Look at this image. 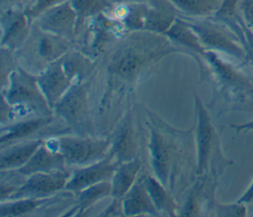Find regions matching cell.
Listing matches in <instances>:
<instances>
[{
    "label": "cell",
    "mask_w": 253,
    "mask_h": 217,
    "mask_svg": "<svg viewBox=\"0 0 253 217\" xmlns=\"http://www.w3.org/2000/svg\"><path fill=\"white\" fill-rule=\"evenodd\" d=\"M176 52L183 51L164 35L148 31L127 33L117 41L107 59V88L101 108L107 107L115 93L134 87L152 66Z\"/></svg>",
    "instance_id": "cell-1"
},
{
    "label": "cell",
    "mask_w": 253,
    "mask_h": 217,
    "mask_svg": "<svg viewBox=\"0 0 253 217\" xmlns=\"http://www.w3.org/2000/svg\"><path fill=\"white\" fill-rule=\"evenodd\" d=\"M150 113L147 111V114L154 121L148 124L147 148L151 169L154 177L171 190L179 160L177 141L174 138L176 130L167 129V125L164 122Z\"/></svg>",
    "instance_id": "cell-2"
},
{
    "label": "cell",
    "mask_w": 253,
    "mask_h": 217,
    "mask_svg": "<svg viewBox=\"0 0 253 217\" xmlns=\"http://www.w3.org/2000/svg\"><path fill=\"white\" fill-rule=\"evenodd\" d=\"M6 101L26 112L37 116H49L53 112L38 81V74L18 66L9 76L6 86L1 88Z\"/></svg>",
    "instance_id": "cell-3"
},
{
    "label": "cell",
    "mask_w": 253,
    "mask_h": 217,
    "mask_svg": "<svg viewBox=\"0 0 253 217\" xmlns=\"http://www.w3.org/2000/svg\"><path fill=\"white\" fill-rule=\"evenodd\" d=\"M44 142L59 151L67 165L81 167L103 159L111 147V140L75 135H61Z\"/></svg>",
    "instance_id": "cell-4"
},
{
    "label": "cell",
    "mask_w": 253,
    "mask_h": 217,
    "mask_svg": "<svg viewBox=\"0 0 253 217\" xmlns=\"http://www.w3.org/2000/svg\"><path fill=\"white\" fill-rule=\"evenodd\" d=\"M183 18L197 34L206 50L223 53L235 58L244 57L245 51L238 43L236 34H232L221 21L215 18L214 20H211L210 17Z\"/></svg>",
    "instance_id": "cell-5"
},
{
    "label": "cell",
    "mask_w": 253,
    "mask_h": 217,
    "mask_svg": "<svg viewBox=\"0 0 253 217\" xmlns=\"http://www.w3.org/2000/svg\"><path fill=\"white\" fill-rule=\"evenodd\" d=\"M85 24L87 26L81 50L92 59L102 54L111 43L119 41L126 35L123 26L105 13L87 20Z\"/></svg>",
    "instance_id": "cell-6"
},
{
    "label": "cell",
    "mask_w": 253,
    "mask_h": 217,
    "mask_svg": "<svg viewBox=\"0 0 253 217\" xmlns=\"http://www.w3.org/2000/svg\"><path fill=\"white\" fill-rule=\"evenodd\" d=\"M84 81L74 82L52 110L70 127L79 128L89 121L88 91Z\"/></svg>",
    "instance_id": "cell-7"
},
{
    "label": "cell",
    "mask_w": 253,
    "mask_h": 217,
    "mask_svg": "<svg viewBox=\"0 0 253 217\" xmlns=\"http://www.w3.org/2000/svg\"><path fill=\"white\" fill-rule=\"evenodd\" d=\"M196 111V145H197V166L195 174L198 177L204 176L208 171L210 160L214 149L216 135L211 117L199 99L195 96Z\"/></svg>",
    "instance_id": "cell-8"
},
{
    "label": "cell",
    "mask_w": 253,
    "mask_h": 217,
    "mask_svg": "<svg viewBox=\"0 0 253 217\" xmlns=\"http://www.w3.org/2000/svg\"><path fill=\"white\" fill-rule=\"evenodd\" d=\"M34 24L42 31L75 41L77 16L70 0L58 4L40 15Z\"/></svg>",
    "instance_id": "cell-9"
},
{
    "label": "cell",
    "mask_w": 253,
    "mask_h": 217,
    "mask_svg": "<svg viewBox=\"0 0 253 217\" xmlns=\"http://www.w3.org/2000/svg\"><path fill=\"white\" fill-rule=\"evenodd\" d=\"M69 176L68 171L30 175L25 178L24 182L7 199L50 197L55 192L64 189Z\"/></svg>",
    "instance_id": "cell-10"
},
{
    "label": "cell",
    "mask_w": 253,
    "mask_h": 217,
    "mask_svg": "<svg viewBox=\"0 0 253 217\" xmlns=\"http://www.w3.org/2000/svg\"><path fill=\"white\" fill-rule=\"evenodd\" d=\"M120 163L107 154L103 159L75 170L68 178L64 190L77 193L92 184L111 181Z\"/></svg>",
    "instance_id": "cell-11"
},
{
    "label": "cell",
    "mask_w": 253,
    "mask_h": 217,
    "mask_svg": "<svg viewBox=\"0 0 253 217\" xmlns=\"http://www.w3.org/2000/svg\"><path fill=\"white\" fill-rule=\"evenodd\" d=\"M32 26L24 9L1 10V46L13 51L18 50L30 36Z\"/></svg>",
    "instance_id": "cell-12"
},
{
    "label": "cell",
    "mask_w": 253,
    "mask_h": 217,
    "mask_svg": "<svg viewBox=\"0 0 253 217\" xmlns=\"http://www.w3.org/2000/svg\"><path fill=\"white\" fill-rule=\"evenodd\" d=\"M38 81L49 107L53 108L55 104L67 92L73 84L63 69L61 57L46 65L38 74Z\"/></svg>",
    "instance_id": "cell-13"
},
{
    "label": "cell",
    "mask_w": 253,
    "mask_h": 217,
    "mask_svg": "<svg viewBox=\"0 0 253 217\" xmlns=\"http://www.w3.org/2000/svg\"><path fill=\"white\" fill-rule=\"evenodd\" d=\"M32 39V53L40 63V66H42V69L49 63L62 57L71 49L73 43L62 36L45 33L38 27Z\"/></svg>",
    "instance_id": "cell-14"
},
{
    "label": "cell",
    "mask_w": 253,
    "mask_h": 217,
    "mask_svg": "<svg viewBox=\"0 0 253 217\" xmlns=\"http://www.w3.org/2000/svg\"><path fill=\"white\" fill-rule=\"evenodd\" d=\"M66 161L62 154L59 151L49 147L43 141L30 160L20 169L16 170V172L26 178L37 173L51 174L66 172Z\"/></svg>",
    "instance_id": "cell-15"
},
{
    "label": "cell",
    "mask_w": 253,
    "mask_h": 217,
    "mask_svg": "<svg viewBox=\"0 0 253 217\" xmlns=\"http://www.w3.org/2000/svg\"><path fill=\"white\" fill-rule=\"evenodd\" d=\"M136 150L133 117L129 110L123 117L114 138L111 140L108 154L121 164L136 158Z\"/></svg>",
    "instance_id": "cell-16"
},
{
    "label": "cell",
    "mask_w": 253,
    "mask_h": 217,
    "mask_svg": "<svg viewBox=\"0 0 253 217\" xmlns=\"http://www.w3.org/2000/svg\"><path fill=\"white\" fill-rule=\"evenodd\" d=\"M145 175H139L130 189L123 196V207L125 216L159 215L144 181Z\"/></svg>",
    "instance_id": "cell-17"
},
{
    "label": "cell",
    "mask_w": 253,
    "mask_h": 217,
    "mask_svg": "<svg viewBox=\"0 0 253 217\" xmlns=\"http://www.w3.org/2000/svg\"><path fill=\"white\" fill-rule=\"evenodd\" d=\"M147 9V3L111 4L104 13L119 22L127 34L130 32L144 31Z\"/></svg>",
    "instance_id": "cell-18"
},
{
    "label": "cell",
    "mask_w": 253,
    "mask_h": 217,
    "mask_svg": "<svg viewBox=\"0 0 253 217\" xmlns=\"http://www.w3.org/2000/svg\"><path fill=\"white\" fill-rule=\"evenodd\" d=\"M144 31L164 35L180 16L169 0H150L148 3Z\"/></svg>",
    "instance_id": "cell-19"
},
{
    "label": "cell",
    "mask_w": 253,
    "mask_h": 217,
    "mask_svg": "<svg viewBox=\"0 0 253 217\" xmlns=\"http://www.w3.org/2000/svg\"><path fill=\"white\" fill-rule=\"evenodd\" d=\"M42 142V139H26L1 148L0 170L16 171L20 169L30 160Z\"/></svg>",
    "instance_id": "cell-20"
},
{
    "label": "cell",
    "mask_w": 253,
    "mask_h": 217,
    "mask_svg": "<svg viewBox=\"0 0 253 217\" xmlns=\"http://www.w3.org/2000/svg\"><path fill=\"white\" fill-rule=\"evenodd\" d=\"M164 36H166L178 47H183L185 50H189L190 54L194 57L202 59L207 51L202 45L197 34L181 16L175 20Z\"/></svg>",
    "instance_id": "cell-21"
},
{
    "label": "cell",
    "mask_w": 253,
    "mask_h": 217,
    "mask_svg": "<svg viewBox=\"0 0 253 217\" xmlns=\"http://www.w3.org/2000/svg\"><path fill=\"white\" fill-rule=\"evenodd\" d=\"M51 121V115L49 116H35L27 118L21 121H16L12 124H7L6 129L2 127L1 132V145L4 147L6 144L10 145L23 139L28 138L31 135L39 132L44 128Z\"/></svg>",
    "instance_id": "cell-22"
},
{
    "label": "cell",
    "mask_w": 253,
    "mask_h": 217,
    "mask_svg": "<svg viewBox=\"0 0 253 217\" xmlns=\"http://www.w3.org/2000/svg\"><path fill=\"white\" fill-rule=\"evenodd\" d=\"M141 161L136 157L132 160L121 163L114 173L111 180L112 196L123 198V196L130 189L140 175Z\"/></svg>",
    "instance_id": "cell-23"
},
{
    "label": "cell",
    "mask_w": 253,
    "mask_h": 217,
    "mask_svg": "<svg viewBox=\"0 0 253 217\" xmlns=\"http://www.w3.org/2000/svg\"><path fill=\"white\" fill-rule=\"evenodd\" d=\"M144 181L148 193L159 215L162 214L167 216H177L179 212L178 206L172 197L171 192L168 191V188L154 176L145 175Z\"/></svg>",
    "instance_id": "cell-24"
},
{
    "label": "cell",
    "mask_w": 253,
    "mask_h": 217,
    "mask_svg": "<svg viewBox=\"0 0 253 217\" xmlns=\"http://www.w3.org/2000/svg\"><path fill=\"white\" fill-rule=\"evenodd\" d=\"M76 204L64 215H83L99 200L112 196L111 181H104L92 184L76 193Z\"/></svg>",
    "instance_id": "cell-25"
},
{
    "label": "cell",
    "mask_w": 253,
    "mask_h": 217,
    "mask_svg": "<svg viewBox=\"0 0 253 217\" xmlns=\"http://www.w3.org/2000/svg\"><path fill=\"white\" fill-rule=\"evenodd\" d=\"M64 71L72 82L84 81L93 69V59L79 49H69L62 57Z\"/></svg>",
    "instance_id": "cell-26"
},
{
    "label": "cell",
    "mask_w": 253,
    "mask_h": 217,
    "mask_svg": "<svg viewBox=\"0 0 253 217\" xmlns=\"http://www.w3.org/2000/svg\"><path fill=\"white\" fill-rule=\"evenodd\" d=\"M179 12L187 18H207L214 16L222 0H169Z\"/></svg>",
    "instance_id": "cell-27"
},
{
    "label": "cell",
    "mask_w": 253,
    "mask_h": 217,
    "mask_svg": "<svg viewBox=\"0 0 253 217\" xmlns=\"http://www.w3.org/2000/svg\"><path fill=\"white\" fill-rule=\"evenodd\" d=\"M50 197L45 198H17L1 201V216H21L28 215L43 204L50 202Z\"/></svg>",
    "instance_id": "cell-28"
},
{
    "label": "cell",
    "mask_w": 253,
    "mask_h": 217,
    "mask_svg": "<svg viewBox=\"0 0 253 217\" xmlns=\"http://www.w3.org/2000/svg\"><path fill=\"white\" fill-rule=\"evenodd\" d=\"M70 2L77 16V36L87 20L104 13L111 6L109 0H70Z\"/></svg>",
    "instance_id": "cell-29"
},
{
    "label": "cell",
    "mask_w": 253,
    "mask_h": 217,
    "mask_svg": "<svg viewBox=\"0 0 253 217\" xmlns=\"http://www.w3.org/2000/svg\"><path fill=\"white\" fill-rule=\"evenodd\" d=\"M201 189H202V183L197 182L194 184V186L189 191V194L182 207V210L179 211V215L195 216L200 213Z\"/></svg>",
    "instance_id": "cell-30"
},
{
    "label": "cell",
    "mask_w": 253,
    "mask_h": 217,
    "mask_svg": "<svg viewBox=\"0 0 253 217\" xmlns=\"http://www.w3.org/2000/svg\"><path fill=\"white\" fill-rule=\"evenodd\" d=\"M13 53V50L1 46V88L6 86L10 74L19 66L17 64V59H15Z\"/></svg>",
    "instance_id": "cell-31"
},
{
    "label": "cell",
    "mask_w": 253,
    "mask_h": 217,
    "mask_svg": "<svg viewBox=\"0 0 253 217\" xmlns=\"http://www.w3.org/2000/svg\"><path fill=\"white\" fill-rule=\"evenodd\" d=\"M67 0H33L25 9V13L28 16L30 22L34 24L37 18L46 10L61 4Z\"/></svg>",
    "instance_id": "cell-32"
},
{
    "label": "cell",
    "mask_w": 253,
    "mask_h": 217,
    "mask_svg": "<svg viewBox=\"0 0 253 217\" xmlns=\"http://www.w3.org/2000/svg\"><path fill=\"white\" fill-rule=\"evenodd\" d=\"M240 1L241 0H222L219 9L213 17L221 22H228L234 16L236 7L239 5Z\"/></svg>",
    "instance_id": "cell-33"
},
{
    "label": "cell",
    "mask_w": 253,
    "mask_h": 217,
    "mask_svg": "<svg viewBox=\"0 0 253 217\" xmlns=\"http://www.w3.org/2000/svg\"><path fill=\"white\" fill-rule=\"evenodd\" d=\"M99 216H125L123 199L112 197V201L109 206L104 211H102Z\"/></svg>",
    "instance_id": "cell-34"
},
{
    "label": "cell",
    "mask_w": 253,
    "mask_h": 217,
    "mask_svg": "<svg viewBox=\"0 0 253 217\" xmlns=\"http://www.w3.org/2000/svg\"><path fill=\"white\" fill-rule=\"evenodd\" d=\"M215 211H216V214L219 216H236V215L244 214L243 207H240L237 205L216 204Z\"/></svg>",
    "instance_id": "cell-35"
},
{
    "label": "cell",
    "mask_w": 253,
    "mask_h": 217,
    "mask_svg": "<svg viewBox=\"0 0 253 217\" xmlns=\"http://www.w3.org/2000/svg\"><path fill=\"white\" fill-rule=\"evenodd\" d=\"M248 26L253 29V0H241L239 5Z\"/></svg>",
    "instance_id": "cell-36"
},
{
    "label": "cell",
    "mask_w": 253,
    "mask_h": 217,
    "mask_svg": "<svg viewBox=\"0 0 253 217\" xmlns=\"http://www.w3.org/2000/svg\"><path fill=\"white\" fill-rule=\"evenodd\" d=\"M33 0H0L1 10L7 8H22L25 9Z\"/></svg>",
    "instance_id": "cell-37"
},
{
    "label": "cell",
    "mask_w": 253,
    "mask_h": 217,
    "mask_svg": "<svg viewBox=\"0 0 253 217\" xmlns=\"http://www.w3.org/2000/svg\"><path fill=\"white\" fill-rule=\"evenodd\" d=\"M111 4H127V3H148L150 0H109Z\"/></svg>",
    "instance_id": "cell-38"
},
{
    "label": "cell",
    "mask_w": 253,
    "mask_h": 217,
    "mask_svg": "<svg viewBox=\"0 0 253 217\" xmlns=\"http://www.w3.org/2000/svg\"><path fill=\"white\" fill-rule=\"evenodd\" d=\"M251 199H253V183H252L251 187L248 189V191L242 196V198H240L239 202H241V201H250Z\"/></svg>",
    "instance_id": "cell-39"
},
{
    "label": "cell",
    "mask_w": 253,
    "mask_h": 217,
    "mask_svg": "<svg viewBox=\"0 0 253 217\" xmlns=\"http://www.w3.org/2000/svg\"><path fill=\"white\" fill-rule=\"evenodd\" d=\"M238 129H243V128H253V121L251 123L248 124H244V125H240V126H235Z\"/></svg>",
    "instance_id": "cell-40"
},
{
    "label": "cell",
    "mask_w": 253,
    "mask_h": 217,
    "mask_svg": "<svg viewBox=\"0 0 253 217\" xmlns=\"http://www.w3.org/2000/svg\"><path fill=\"white\" fill-rule=\"evenodd\" d=\"M249 58H250V60H251L252 64H253V52H252V51H250V50H249Z\"/></svg>",
    "instance_id": "cell-41"
}]
</instances>
